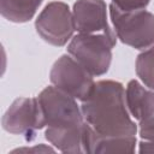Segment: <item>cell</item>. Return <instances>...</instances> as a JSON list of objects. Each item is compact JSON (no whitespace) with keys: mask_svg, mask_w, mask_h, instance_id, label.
Returning a JSON list of instances; mask_svg holds the SVG:
<instances>
[{"mask_svg":"<svg viewBox=\"0 0 154 154\" xmlns=\"http://www.w3.org/2000/svg\"><path fill=\"white\" fill-rule=\"evenodd\" d=\"M35 29L45 42L63 47L72 38L76 30L72 11L63 1H52L37 16Z\"/></svg>","mask_w":154,"mask_h":154,"instance_id":"5","label":"cell"},{"mask_svg":"<svg viewBox=\"0 0 154 154\" xmlns=\"http://www.w3.org/2000/svg\"><path fill=\"white\" fill-rule=\"evenodd\" d=\"M36 97L46 128H66L85 122L76 99L54 85L46 87Z\"/></svg>","mask_w":154,"mask_h":154,"instance_id":"4","label":"cell"},{"mask_svg":"<svg viewBox=\"0 0 154 154\" xmlns=\"http://www.w3.org/2000/svg\"><path fill=\"white\" fill-rule=\"evenodd\" d=\"M109 18L113 30L124 45L144 49L154 45V14L143 10L123 11L109 4Z\"/></svg>","mask_w":154,"mask_h":154,"instance_id":"2","label":"cell"},{"mask_svg":"<svg viewBox=\"0 0 154 154\" xmlns=\"http://www.w3.org/2000/svg\"><path fill=\"white\" fill-rule=\"evenodd\" d=\"M49 79L54 87L79 101L87 100L95 85L93 75L70 54H64L55 60L49 72Z\"/></svg>","mask_w":154,"mask_h":154,"instance_id":"6","label":"cell"},{"mask_svg":"<svg viewBox=\"0 0 154 154\" xmlns=\"http://www.w3.org/2000/svg\"><path fill=\"white\" fill-rule=\"evenodd\" d=\"M126 107L137 122L154 116V91L144 88L136 79H131L125 89Z\"/></svg>","mask_w":154,"mask_h":154,"instance_id":"10","label":"cell"},{"mask_svg":"<svg viewBox=\"0 0 154 154\" xmlns=\"http://www.w3.org/2000/svg\"><path fill=\"white\" fill-rule=\"evenodd\" d=\"M46 140L61 153H93L95 130L87 123L66 128H46Z\"/></svg>","mask_w":154,"mask_h":154,"instance_id":"9","label":"cell"},{"mask_svg":"<svg viewBox=\"0 0 154 154\" xmlns=\"http://www.w3.org/2000/svg\"><path fill=\"white\" fill-rule=\"evenodd\" d=\"M42 0H0V12L4 18L13 23H25L30 20Z\"/></svg>","mask_w":154,"mask_h":154,"instance_id":"11","label":"cell"},{"mask_svg":"<svg viewBox=\"0 0 154 154\" xmlns=\"http://www.w3.org/2000/svg\"><path fill=\"white\" fill-rule=\"evenodd\" d=\"M135 69L141 82L147 88L154 90V45L137 55Z\"/></svg>","mask_w":154,"mask_h":154,"instance_id":"13","label":"cell"},{"mask_svg":"<svg viewBox=\"0 0 154 154\" xmlns=\"http://www.w3.org/2000/svg\"><path fill=\"white\" fill-rule=\"evenodd\" d=\"M72 14L78 34L103 35L116 45L117 35L108 23L107 5L103 0H77Z\"/></svg>","mask_w":154,"mask_h":154,"instance_id":"8","label":"cell"},{"mask_svg":"<svg viewBox=\"0 0 154 154\" xmlns=\"http://www.w3.org/2000/svg\"><path fill=\"white\" fill-rule=\"evenodd\" d=\"M138 132L141 138L147 141H154V116L138 122Z\"/></svg>","mask_w":154,"mask_h":154,"instance_id":"15","label":"cell"},{"mask_svg":"<svg viewBox=\"0 0 154 154\" xmlns=\"http://www.w3.org/2000/svg\"><path fill=\"white\" fill-rule=\"evenodd\" d=\"M149 1L150 0H112V4L123 11H134L146 8Z\"/></svg>","mask_w":154,"mask_h":154,"instance_id":"14","label":"cell"},{"mask_svg":"<svg viewBox=\"0 0 154 154\" xmlns=\"http://www.w3.org/2000/svg\"><path fill=\"white\" fill-rule=\"evenodd\" d=\"M140 153H154V141H142L140 143Z\"/></svg>","mask_w":154,"mask_h":154,"instance_id":"17","label":"cell"},{"mask_svg":"<svg viewBox=\"0 0 154 154\" xmlns=\"http://www.w3.org/2000/svg\"><path fill=\"white\" fill-rule=\"evenodd\" d=\"M81 109L84 120L100 136H135L138 128L126 107L120 82L103 79L95 83Z\"/></svg>","mask_w":154,"mask_h":154,"instance_id":"1","label":"cell"},{"mask_svg":"<svg viewBox=\"0 0 154 154\" xmlns=\"http://www.w3.org/2000/svg\"><path fill=\"white\" fill-rule=\"evenodd\" d=\"M1 124L12 135L24 136L26 141L34 140L36 131L46 128L37 97L16 99L2 116Z\"/></svg>","mask_w":154,"mask_h":154,"instance_id":"7","label":"cell"},{"mask_svg":"<svg viewBox=\"0 0 154 154\" xmlns=\"http://www.w3.org/2000/svg\"><path fill=\"white\" fill-rule=\"evenodd\" d=\"M54 148L49 147V146H46L43 143L41 144H36L34 147H25V148H18V149H14L12 150V153H54Z\"/></svg>","mask_w":154,"mask_h":154,"instance_id":"16","label":"cell"},{"mask_svg":"<svg viewBox=\"0 0 154 154\" xmlns=\"http://www.w3.org/2000/svg\"><path fill=\"white\" fill-rule=\"evenodd\" d=\"M114 46L103 35L77 34L70 40L67 53L93 76H102L111 66Z\"/></svg>","mask_w":154,"mask_h":154,"instance_id":"3","label":"cell"},{"mask_svg":"<svg viewBox=\"0 0 154 154\" xmlns=\"http://www.w3.org/2000/svg\"><path fill=\"white\" fill-rule=\"evenodd\" d=\"M135 147H136L135 136H100L96 134L93 153H97V154L134 153Z\"/></svg>","mask_w":154,"mask_h":154,"instance_id":"12","label":"cell"}]
</instances>
